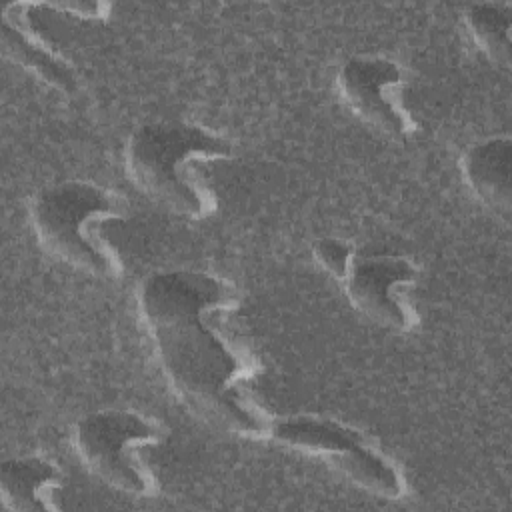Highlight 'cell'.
I'll list each match as a JSON object with an SVG mask.
<instances>
[{"mask_svg": "<svg viewBox=\"0 0 512 512\" xmlns=\"http://www.w3.org/2000/svg\"><path fill=\"white\" fill-rule=\"evenodd\" d=\"M136 308L164 382L190 414L220 432L268 438L274 416L252 392L262 364L230 326L240 292L228 278L152 272L136 290Z\"/></svg>", "mask_w": 512, "mask_h": 512, "instance_id": "6da1fadb", "label": "cell"}, {"mask_svg": "<svg viewBox=\"0 0 512 512\" xmlns=\"http://www.w3.org/2000/svg\"><path fill=\"white\" fill-rule=\"evenodd\" d=\"M232 142L200 124L148 122L136 128L124 150L130 180L170 212L204 220L218 208L216 194L196 164L232 158Z\"/></svg>", "mask_w": 512, "mask_h": 512, "instance_id": "7a4b0ae2", "label": "cell"}, {"mask_svg": "<svg viewBox=\"0 0 512 512\" xmlns=\"http://www.w3.org/2000/svg\"><path fill=\"white\" fill-rule=\"evenodd\" d=\"M268 438L284 448L322 460L358 488L386 500L406 496L400 466L362 430L316 414L274 418Z\"/></svg>", "mask_w": 512, "mask_h": 512, "instance_id": "277c9868", "label": "cell"}, {"mask_svg": "<svg viewBox=\"0 0 512 512\" xmlns=\"http://www.w3.org/2000/svg\"><path fill=\"white\" fill-rule=\"evenodd\" d=\"M460 174L472 196L496 214H510L512 206V140L490 136L470 144L460 160Z\"/></svg>", "mask_w": 512, "mask_h": 512, "instance_id": "9c48e42d", "label": "cell"}, {"mask_svg": "<svg viewBox=\"0 0 512 512\" xmlns=\"http://www.w3.org/2000/svg\"><path fill=\"white\" fill-rule=\"evenodd\" d=\"M40 248L56 260L98 278H120V252L104 238L106 222H122L130 204L116 190L88 180H66L42 188L28 208Z\"/></svg>", "mask_w": 512, "mask_h": 512, "instance_id": "3957f363", "label": "cell"}, {"mask_svg": "<svg viewBox=\"0 0 512 512\" xmlns=\"http://www.w3.org/2000/svg\"><path fill=\"white\" fill-rule=\"evenodd\" d=\"M406 72L400 62L380 54H358L344 60L336 74L342 104L364 124L394 140H406L418 122L404 102Z\"/></svg>", "mask_w": 512, "mask_h": 512, "instance_id": "8992f818", "label": "cell"}, {"mask_svg": "<svg viewBox=\"0 0 512 512\" xmlns=\"http://www.w3.org/2000/svg\"><path fill=\"white\" fill-rule=\"evenodd\" d=\"M418 266L406 256L378 254L356 258L342 282L348 302L394 332H412L420 316L412 304Z\"/></svg>", "mask_w": 512, "mask_h": 512, "instance_id": "52a82bcc", "label": "cell"}, {"mask_svg": "<svg viewBox=\"0 0 512 512\" xmlns=\"http://www.w3.org/2000/svg\"><path fill=\"white\" fill-rule=\"evenodd\" d=\"M470 42L494 64L508 66L512 52V4L478 2L462 14Z\"/></svg>", "mask_w": 512, "mask_h": 512, "instance_id": "8fae6325", "label": "cell"}, {"mask_svg": "<svg viewBox=\"0 0 512 512\" xmlns=\"http://www.w3.org/2000/svg\"><path fill=\"white\" fill-rule=\"evenodd\" d=\"M30 16L32 2H14L4 6L0 28L2 54L42 84L64 94H72L76 90L74 68L34 30Z\"/></svg>", "mask_w": 512, "mask_h": 512, "instance_id": "ba28073f", "label": "cell"}, {"mask_svg": "<svg viewBox=\"0 0 512 512\" xmlns=\"http://www.w3.org/2000/svg\"><path fill=\"white\" fill-rule=\"evenodd\" d=\"M64 488L60 466L44 456H18L0 464V502L10 512H58Z\"/></svg>", "mask_w": 512, "mask_h": 512, "instance_id": "30bf717a", "label": "cell"}, {"mask_svg": "<svg viewBox=\"0 0 512 512\" xmlns=\"http://www.w3.org/2000/svg\"><path fill=\"white\" fill-rule=\"evenodd\" d=\"M312 256H314L316 264L338 282L346 280L352 264L358 258L354 244L340 240V238H330V236L314 242Z\"/></svg>", "mask_w": 512, "mask_h": 512, "instance_id": "7c38bea8", "label": "cell"}, {"mask_svg": "<svg viewBox=\"0 0 512 512\" xmlns=\"http://www.w3.org/2000/svg\"><path fill=\"white\" fill-rule=\"evenodd\" d=\"M166 436L164 424L148 414L106 408L74 424L72 444L82 464L104 484L134 498H152L158 480L140 452L162 444Z\"/></svg>", "mask_w": 512, "mask_h": 512, "instance_id": "5b68a950", "label": "cell"}]
</instances>
